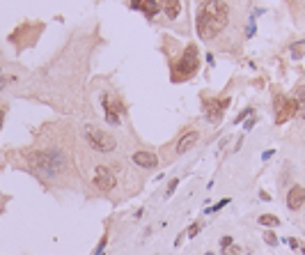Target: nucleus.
Instances as JSON below:
<instances>
[{"label": "nucleus", "mask_w": 305, "mask_h": 255, "mask_svg": "<svg viewBox=\"0 0 305 255\" xmlns=\"http://www.w3.org/2000/svg\"><path fill=\"white\" fill-rule=\"evenodd\" d=\"M228 255H241V249L239 246H232V249H229V253Z\"/></svg>", "instance_id": "obj_26"}, {"label": "nucleus", "mask_w": 305, "mask_h": 255, "mask_svg": "<svg viewBox=\"0 0 305 255\" xmlns=\"http://www.w3.org/2000/svg\"><path fill=\"white\" fill-rule=\"evenodd\" d=\"M133 163L138 168H156L158 166V156L154 152H147V149H140V152H133Z\"/></svg>", "instance_id": "obj_11"}, {"label": "nucleus", "mask_w": 305, "mask_h": 255, "mask_svg": "<svg viewBox=\"0 0 305 255\" xmlns=\"http://www.w3.org/2000/svg\"><path fill=\"white\" fill-rule=\"evenodd\" d=\"M271 156H273V149H269V152H264V154H262V159L266 161V159H271Z\"/></svg>", "instance_id": "obj_29"}, {"label": "nucleus", "mask_w": 305, "mask_h": 255, "mask_svg": "<svg viewBox=\"0 0 305 255\" xmlns=\"http://www.w3.org/2000/svg\"><path fill=\"white\" fill-rule=\"evenodd\" d=\"M2 122H5V106H0V127H2Z\"/></svg>", "instance_id": "obj_28"}, {"label": "nucleus", "mask_w": 305, "mask_h": 255, "mask_svg": "<svg viewBox=\"0 0 305 255\" xmlns=\"http://www.w3.org/2000/svg\"><path fill=\"white\" fill-rule=\"evenodd\" d=\"M225 205H229V198H223V200H218V202L214 205V207H209L207 212H209V214H216V212H221V209L225 207Z\"/></svg>", "instance_id": "obj_19"}, {"label": "nucleus", "mask_w": 305, "mask_h": 255, "mask_svg": "<svg viewBox=\"0 0 305 255\" xmlns=\"http://www.w3.org/2000/svg\"><path fill=\"white\" fill-rule=\"evenodd\" d=\"M289 53H292L294 60L305 58V39H301V42H294L292 46H289Z\"/></svg>", "instance_id": "obj_16"}, {"label": "nucleus", "mask_w": 305, "mask_h": 255, "mask_svg": "<svg viewBox=\"0 0 305 255\" xmlns=\"http://www.w3.org/2000/svg\"><path fill=\"white\" fill-rule=\"evenodd\" d=\"M294 101H296V115L305 118V85L299 83L294 88Z\"/></svg>", "instance_id": "obj_14"}, {"label": "nucleus", "mask_w": 305, "mask_h": 255, "mask_svg": "<svg viewBox=\"0 0 305 255\" xmlns=\"http://www.w3.org/2000/svg\"><path fill=\"white\" fill-rule=\"evenodd\" d=\"M101 106H103V113H106V122H108V125L120 127V122H122V113L126 111L120 97L108 95V92H106V95H101Z\"/></svg>", "instance_id": "obj_6"}, {"label": "nucleus", "mask_w": 305, "mask_h": 255, "mask_svg": "<svg viewBox=\"0 0 305 255\" xmlns=\"http://www.w3.org/2000/svg\"><path fill=\"white\" fill-rule=\"evenodd\" d=\"M259 198H262L264 202H269V200H271V196H269V193H266V191H259Z\"/></svg>", "instance_id": "obj_25"}, {"label": "nucleus", "mask_w": 305, "mask_h": 255, "mask_svg": "<svg viewBox=\"0 0 305 255\" xmlns=\"http://www.w3.org/2000/svg\"><path fill=\"white\" fill-rule=\"evenodd\" d=\"M259 226H264V228H278V226H280V219H278L275 214H262V216H259Z\"/></svg>", "instance_id": "obj_15"}, {"label": "nucleus", "mask_w": 305, "mask_h": 255, "mask_svg": "<svg viewBox=\"0 0 305 255\" xmlns=\"http://www.w3.org/2000/svg\"><path fill=\"white\" fill-rule=\"evenodd\" d=\"M204 255H214V253H204Z\"/></svg>", "instance_id": "obj_31"}, {"label": "nucleus", "mask_w": 305, "mask_h": 255, "mask_svg": "<svg viewBox=\"0 0 305 255\" xmlns=\"http://www.w3.org/2000/svg\"><path fill=\"white\" fill-rule=\"evenodd\" d=\"M200 69V55H198V46L195 44H188L181 53L179 62L172 65V71H170V78L172 83H184L188 78L195 76V71Z\"/></svg>", "instance_id": "obj_3"}, {"label": "nucleus", "mask_w": 305, "mask_h": 255, "mask_svg": "<svg viewBox=\"0 0 305 255\" xmlns=\"http://www.w3.org/2000/svg\"><path fill=\"white\" fill-rule=\"evenodd\" d=\"M5 85H7V78H5V76H2V69H0V90L5 88Z\"/></svg>", "instance_id": "obj_27"}, {"label": "nucleus", "mask_w": 305, "mask_h": 255, "mask_svg": "<svg viewBox=\"0 0 305 255\" xmlns=\"http://www.w3.org/2000/svg\"><path fill=\"white\" fill-rule=\"evenodd\" d=\"M273 113H275V125L280 127L285 125L287 120H292L296 115V101L292 97L282 95V92H275L273 95Z\"/></svg>", "instance_id": "obj_5"}, {"label": "nucleus", "mask_w": 305, "mask_h": 255, "mask_svg": "<svg viewBox=\"0 0 305 255\" xmlns=\"http://www.w3.org/2000/svg\"><path fill=\"white\" fill-rule=\"evenodd\" d=\"M103 246H106V237H103V239H101V244H99V246H96L94 255H101V253H103Z\"/></svg>", "instance_id": "obj_23"}, {"label": "nucleus", "mask_w": 305, "mask_h": 255, "mask_svg": "<svg viewBox=\"0 0 305 255\" xmlns=\"http://www.w3.org/2000/svg\"><path fill=\"white\" fill-rule=\"evenodd\" d=\"M92 182L101 191H113L117 186V177H115L113 168H108V166H96L94 172H92Z\"/></svg>", "instance_id": "obj_8"}, {"label": "nucleus", "mask_w": 305, "mask_h": 255, "mask_svg": "<svg viewBox=\"0 0 305 255\" xmlns=\"http://www.w3.org/2000/svg\"><path fill=\"white\" fill-rule=\"evenodd\" d=\"M202 226H204V223H202V221H198V223H193V226L191 228H188V230H186V237H195V235H198V232L200 230H202Z\"/></svg>", "instance_id": "obj_18"}, {"label": "nucleus", "mask_w": 305, "mask_h": 255, "mask_svg": "<svg viewBox=\"0 0 305 255\" xmlns=\"http://www.w3.org/2000/svg\"><path fill=\"white\" fill-rule=\"evenodd\" d=\"M303 205H305V189L301 184L292 186V189L287 191V207L292 209V212H299Z\"/></svg>", "instance_id": "obj_10"}, {"label": "nucleus", "mask_w": 305, "mask_h": 255, "mask_svg": "<svg viewBox=\"0 0 305 255\" xmlns=\"http://www.w3.org/2000/svg\"><path fill=\"white\" fill-rule=\"evenodd\" d=\"M248 115H252V108H245V111H241L239 115H236V120H234V125H239V122H243Z\"/></svg>", "instance_id": "obj_20"}, {"label": "nucleus", "mask_w": 305, "mask_h": 255, "mask_svg": "<svg viewBox=\"0 0 305 255\" xmlns=\"http://www.w3.org/2000/svg\"><path fill=\"white\" fill-rule=\"evenodd\" d=\"M301 255H305V246H303V249H301Z\"/></svg>", "instance_id": "obj_30"}, {"label": "nucleus", "mask_w": 305, "mask_h": 255, "mask_svg": "<svg viewBox=\"0 0 305 255\" xmlns=\"http://www.w3.org/2000/svg\"><path fill=\"white\" fill-rule=\"evenodd\" d=\"M252 127H255V118H250V120H248V122H245V131H250Z\"/></svg>", "instance_id": "obj_24"}, {"label": "nucleus", "mask_w": 305, "mask_h": 255, "mask_svg": "<svg viewBox=\"0 0 305 255\" xmlns=\"http://www.w3.org/2000/svg\"><path fill=\"white\" fill-rule=\"evenodd\" d=\"M129 5H131V9H136V12H143L150 21L154 16H158V12H161L158 0H129Z\"/></svg>", "instance_id": "obj_9"}, {"label": "nucleus", "mask_w": 305, "mask_h": 255, "mask_svg": "<svg viewBox=\"0 0 305 255\" xmlns=\"http://www.w3.org/2000/svg\"><path fill=\"white\" fill-rule=\"evenodd\" d=\"M264 242L269 244V246H278V235L273 230H266L264 232Z\"/></svg>", "instance_id": "obj_17"}, {"label": "nucleus", "mask_w": 305, "mask_h": 255, "mask_svg": "<svg viewBox=\"0 0 305 255\" xmlns=\"http://www.w3.org/2000/svg\"><path fill=\"white\" fill-rule=\"evenodd\" d=\"M158 5H161V12L168 18H177L181 14V9H184L181 0H158Z\"/></svg>", "instance_id": "obj_12"}, {"label": "nucleus", "mask_w": 305, "mask_h": 255, "mask_svg": "<svg viewBox=\"0 0 305 255\" xmlns=\"http://www.w3.org/2000/svg\"><path fill=\"white\" fill-rule=\"evenodd\" d=\"M80 133H83L85 142L92 149H96V152H113L117 147V140H115L113 133H108L106 129H101V127H96V125H83Z\"/></svg>", "instance_id": "obj_4"}, {"label": "nucleus", "mask_w": 305, "mask_h": 255, "mask_svg": "<svg viewBox=\"0 0 305 255\" xmlns=\"http://www.w3.org/2000/svg\"><path fill=\"white\" fill-rule=\"evenodd\" d=\"M200 133L198 131H188V133H184V136L179 138V142H177V154H184V152H188V149L198 142Z\"/></svg>", "instance_id": "obj_13"}, {"label": "nucleus", "mask_w": 305, "mask_h": 255, "mask_svg": "<svg viewBox=\"0 0 305 255\" xmlns=\"http://www.w3.org/2000/svg\"><path fill=\"white\" fill-rule=\"evenodd\" d=\"M177 186H179V179H172L168 184V191H165V196H172L174 191H177Z\"/></svg>", "instance_id": "obj_21"}, {"label": "nucleus", "mask_w": 305, "mask_h": 255, "mask_svg": "<svg viewBox=\"0 0 305 255\" xmlns=\"http://www.w3.org/2000/svg\"><path fill=\"white\" fill-rule=\"evenodd\" d=\"M28 166L32 172H37L39 177H58L67 170V156L60 149L46 147V149H30L28 154Z\"/></svg>", "instance_id": "obj_2"}, {"label": "nucleus", "mask_w": 305, "mask_h": 255, "mask_svg": "<svg viewBox=\"0 0 305 255\" xmlns=\"http://www.w3.org/2000/svg\"><path fill=\"white\" fill-rule=\"evenodd\" d=\"M232 9L225 0H202L195 12V28H198L200 39L211 42L228 28Z\"/></svg>", "instance_id": "obj_1"}, {"label": "nucleus", "mask_w": 305, "mask_h": 255, "mask_svg": "<svg viewBox=\"0 0 305 255\" xmlns=\"http://www.w3.org/2000/svg\"><path fill=\"white\" fill-rule=\"evenodd\" d=\"M229 106V97H218V99H204V118L211 125H221L223 113Z\"/></svg>", "instance_id": "obj_7"}, {"label": "nucleus", "mask_w": 305, "mask_h": 255, "mask_svg": "<svg viewBox=\"0 0 305 255\" xmlns=\"http://www.w3.org/2000/svg\"><path fill=\"white\" fill-rule=\"evenodd\" d=\"M228 246H232V237H228V235H225V237L221 239V249H228Z\"/></svg>", "instance_id": "obj_22"}]
</instances>
